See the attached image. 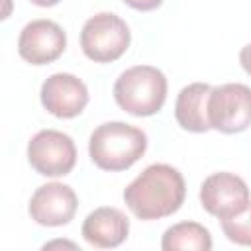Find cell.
<instances>
[{
  "mask_svg": "<svg viewBox=\"0 0 251 251\" xmlns=\"http://www.w3.org/2000/svg\"><path fill=\"white\" fill-rule=\"evenodd\" d=\"M200 202L208 214L227 220L249 208L251 194L241 176L233 173H214L200 186Z\"/></svg>",
  "mask_w": 251,
  "mask_h": 251,
  "instance_id": "cell-7",
  "label": "cell"
},
{
  "mask_svg": "<svg viewBox=\"0 0 251 251\" xmlns=\"http://www.w3.org/2000/svg\"><path fill=\"white\" fill-rule=\"evenodd\" d=\"M127 6L135 8V10H141V12H149V10H155L163 4V0H124Z\"/></svg>",
  "mask_w": 251,
  "mask_h": 251,
  "instance_id": "cell-15",
  "label": "cell"
},
{
  "mask_svg": "<svg viewBox=\"0 0 251 251\" xmlns=\"http://www.w3.org/2000/svg\"><path fill=\"white\" fill-rule=\"evenodd\" d=\"M161 247L165 251H210L212 235L196 222H180L163 233Z\"/></svg>",
  "mask_w": 251,
  "mask_h": 251,
  "instance_id": "cell-13",
  "label": "cell"
},
{
  "mask_svg": "<svg viewBox=\"0 0 251 251\" xmlns=\"http://www.w3.org/2000/svg\"><path fill=\"white\" fill-rule=\"evenodd\" d=\"M210 126L222 133H239L251 126V88L241 82L212 86L208 98Z\"/></svg>",
  "mask_w": 251,
  "mask_h": 251,
  "instance_id": "cell-5",
  "label": "cell"
},
{
  "mask_svg": "<svg viewBox=\"0 0 251 251\" xmlns=\"http://www.w3.org/2000/svg\"><path fill=\"white\" fill-rule=\"evenodd\" d=\"M67 35L51 20H33L24 25L18 37V53L31 65H47L63 55Z\"/></svg>",
  "mask_w": 251,
  "mask_h": 251,
  "instance_id": "cell-8",
  "label": "cell"
},
{
  "mask_svg": "<svg viewBox=\"0 0 251 251\" xmlns=\"http://www.w3.org/2000/svg\"><path fill=\"white\" fill-rule=\"evenodd\" d=\"M131 35L127 24L110 12H100L88 18L80 31V47L94 63H112L129 47Z\"/></svg>",
  "mask_w": 251,
  "mask_h": 251,
  "instance_id": "cell-4",
  "label": "cell"
},
{
  "mask_svg": "<svg viewBox=\"0 0 251 251\" xmlns=\"http://www.w3.org/2000/svg\"><path fill=\"white\" fill-rule=\"evenodd\" d=\"M53 247H71V249H76V245L75 243H71V241H51V243H45L43 245V249H53Z\"/></svg>",
  "mask_w": 251,
  "mask_h": 251,
  "instance_id": "cell-17",
  "label": "cell"
},
{
  "mask_svg": "<svg viewBox=\"0 0 251 251\" xmlns=\"http://www.w3.org/2000/svg\"><path fill=\"white\" fill-rule=\"evenodd\" d=\"M78 198L69 184L47 182L39 186L29 200V216L39 226H65L75 218Z\"/></svg>",
  "mask_w": 251,
  "mask_h": 251,
  "instance_id": "cell-9",
  "label": "cell"
},
{
  "mask_svg": "<svg viewBox=\"0 0 251 251\" xmlns=\"http://www.w3.org/2000/svg\"><path fill=\"white\" fill-rule=\"evenodd\" d=\"M182 175L165 163L149 165L124 190V200L139 220H159L175 214L184 202Z\"/></svg>",
  "mask_w": 251,
  "mask_h": 251,
  "instance_id": "cell-1",
  "label": "cell"
},
{
  "mask_svg": "<svg viewBox=\"0 0 251 251\" xmlns=\"http://www.w3.org/2000/svg\"><path fill=\"white\" fill-rule=\"evenodd\" d=\"M29 2H33L35 6H41V8H47V6H55V4H59L61 0H29Z\"/></svg>",
  "mask_w": 251,
  "mask_h": 251,
  "instance_id": "cell-18",
  "label": "cell"
},
{
  "mask_svg": "<svg viewBox=\"0 0 251 251\" xmlns=\"http://www.w3.org/2000/svg\"><path fill=\"white\" fill-rule=\"evenodd\" d=\"M27 161L43 176H65L76 163L75 141L63 131L41 129L27 143Z\"/></svg>",
  "mask_w": 251,
  "mask_h": 251,
  "instance_id": "cell-6",
  "label": "cell"
},
{
  "mask_svg": "<svg viewBox=\"0 0 251 251\" xmlns=\"http://www.w3.org/2000/svg\"><path fill=\"white\" fill-rule=\"evenodd\" d=\"M114 98L131 116L157 114L167 98V78L151 65H135L124 71L114 84Z\"/></svg>",
  "mask_w": 251,
  "mask_h": 251,
  "instance_id": "cell-3",
  "label": "cell"
},
{
  "mask_svg": "<svg viewBox=\"0 0 251 251\" xmlns=\"http://www.w3.org/2000/svg\"><path fill=\"white\" fill-rule=\"evenodd\" d=\"M212 86L206 82H192L184 86L175 102V118L186 131L202 133L212 129L208 120V98Z\"/></svg>",
  "mask_w": 251,
  "mask_h": 251,
  "instance_id": "cell-12",
  "label": "cell"
},
{
  "mask_svg": "<svg viewBox=\"0 0 251 251\" xmlns=\"http://www.w3.org/2000/svg\"><path fill=\"white\" fill-rule=\"evenodd\" d=\"M147 135L124 122H106L98 126L88 141V153L96 167L104 171H126L143 157Z\"/></svg>",
  "mask_w": 251,
  "mask_h": 251,
  "instance_id": "cell-2",
  "label": "cell"
},
{
  "mask_svg": "<svg viewBox=\"0 0 251 251\" xmlns=\"http://www.w3.org/2000/svg\"><path fill=\"white\" fill-rule=\"evenodd\" d=\"M41 104L57 118H75L88 104L86 84L69 73H55L41 84Z\"/></svg>",
  "mask_w": 251,
  "mask_h": 251,
  "instance_id": "cell-10",
  "label": "cell"
},
{
  "mask_svg": "<svg viewBox=\"0 0 251 251\" xmlns=\"http://www.w3.org/2000/svg\"><path fill=\"white\" fill-rule=\"evenodd\" d=\"M222 231L229 241L251 247V204L241 214L222 220Z\"/></svg>",
  "mask_w": 251,
  "mask_h": 251,
  "instance_id": "cell-14",
  "label": "cell"
},
{
  "mask_svg": "<svg viewBox=\"0 0 251 251\" xmlns=\"http://www.w3.org/2000/svg\"><path fill=\"white\" fill-rule=\"evenodd\" d=\"M239 63H241V67L251 75V43L245 45V47L239 51Z\"/></svg>",
  "mask_w": 251,
  "mask_h": 251,
  "instance_id": "cell-16",
  "label": "cell"
},
{
  "mask_svg": "<svg viewBox=\"0 0 251 251\" xmlns=\"http://www.w3.org/2000/svg\"><path fill=\"white\" fill-rule=\"evenodd\" d=\"M129 233V220L112 206H102L90 212L82 224V237L100 249H112L126 241Z\"/></svg>",
  "mask_w": 251,
  "mask_h": 251,
  "instance_id": "cell-11",
  "label": "cell"
}]
</instances>
